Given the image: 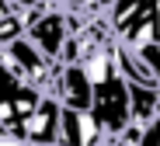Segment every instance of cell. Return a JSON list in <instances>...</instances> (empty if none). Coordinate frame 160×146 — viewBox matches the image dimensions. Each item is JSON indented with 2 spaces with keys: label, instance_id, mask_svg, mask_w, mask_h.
<instances>
[{
  "label": "cell",
  "instance_id": "obj_4",
  "mask_svg": "<svg viewBox=\"0 0 160 146\" xmlns=\"http://www.w3.org/2000/svg\"><path fill=\"white\" fill-rule=\"evenodd\" d=\"M18 136L28 146H52L59 139V101L52 94H42L38 108L18 122Z\"/></svg>",
  "mask_w": 160,
  "mask_h": 146
},
{
  "label": "cell",
  "instance_id": "obj_11",
  "mask_svg": "<svg viewBox=\"0 0 160 146\" xmlns=\"http://www.w3.org/2000/svg\"><path fill=\"white\" fill-rule=\"evenodd\" d=\"M0 146H28L18 132H0Z\"/></svg>",
  "mask_w": 160,
  "mask_h": 146
},
{
  "label": "cell",
  "instance_id": "obj_8",
  "mask_svg": "<svg viewBox=\"0 0 160 146\" xmlns=\"http://www.w3.org/2000/svg\"><path fill=\"white\" fill-rule=\"evenodd\" d=\"M139 59L150 66V73H153V80H157V87H160V42L143 45V49H139Z\"/></svg>",
  "mask_w": 160,
  "mask_h": 146
},
{
  "label": "cell",
  "instance_id": "obj_14",
  "mask_svg": "<svg viewBox=\"0 0 160 146\" xmlns=\"http://www.w3.org/2000/svg\"><path fill=\"white\" fill-rule=\"evenodd\" d=\"M101 146H129V143H122V139H118V136H115V139H104V143H101Z\"/></svg>",
  "mask_w": 160,
  "mask_h": 146
},
{
  "label": "cell",
  "instance_id": "obj_15",
  "mask_svg": "<svg viewBox=\"0 0 160 146\" xmlns=\"http://www.w3.org/2000/svg\"><path fill=\"white\" fill-rule=\"evenodd\" d=\"M52 146H59V143H52Z\"/></svg>",
  "mask_w": 160,
  "mask_h": 146
},
{
  "label": "cell",
  "instance_id": "obj_12",
  "mask_svg": "<svg viewBox=\"0 0 160 146\" xmlns=\"http://www.w3.org/2000/svg\"><path fill=\"white\" fill-rule=\"evenodd\" d=\"M112 4H115V0H91V7H94V11H101V14H104V11H108Z\"/></svg>",
  "mask_w": 160,
  "mask_h": 146
},
{
  "label": "cell",
  "instance_id": "obj_10",
  "mask_svg": "<svg viewBox=\"0 0 160 146\" xmlns=\"http://www.w3.org/2000/svg\"><path fill=\"white\" fill-rule=\"evenodd\" d=\"M112 139H115V136H112ZM118 139L129 143V146H139V139H143V125H139V122H125V129L118 132Z\"/></svg>",
  "mask_w": 160,
  "mask_h": 146
},
{
  "label": "cell",
  "instance_id": "obj_2",
  "mask_svg": "<svg viewBox=\"0 0 160 146\" xmlns=\"http://www.w3.org/2000/svg\"><path fill=\"white\" fill-rule=\"evenodd\" d=\"M0 59H4V66L21 80V83H28L35 87V91L49 94V83H52V73H56V63L45 59V56L28 42V38H14L7 45H0Z\"/></svg>",
  "mask_w": 160,
  "mask_h": 146
},
{
  "label": "cell",
  "instance_id": "obj_9",
  "mask_svg": "<svg viewBox=\"0 0 160 146\" xmlns=\"http://www.w3.org/2000/svg\"><path fill=\"white\" fill-rule=\"evenodd\" d=\"M139 146H160V115H153V118L143 125V139Z\"/></svg>",
  "mask_w": 160,
  "mask_h": 146
},
{
  "label": "cell",
  "instance_id": "obj_6",
  "mask_svg": "<svg viewBox=\"0 0 160 146\" xmlns=\"http://www.w3.org/2000/svg\"><path fill=\"white\" fill-rule=\"evenodd\" d=\"M129 87V122L146 125L157 115V101H160V87H143V83H125Z\"/></svg>",
  "mask_w": 160,
  "mask_h": 146
},
{
  "label": "cell",
  "instance_id": "obj_3",
  "mask_svg": "<svg viewBox=\"0 0 160 146\" xmlns=\"http://www.w3.org/2000/svg\"><path fill=\"white\" fill-rule=\"evenodd\" d=\"M49 94L59 101V108H73V111H87L91 108V83L80 70V63H56Z\"/></svg>",
  "mask_w": 160,
  "mask_h": 146
},
{
  "label": "cell",
  "instance_id": "obj_7",
  "mask_svg": "<svg viewBox=\"0 0 160 146\" xmlns=\"http://www.w3.org/2000/svg\"><path fill=\"white\" fill-rule=\"evenodd\" d=\"M21 35H24V21H21V14L0 18V45H7V42H14V38H21Z\"/></svg>",
  "mask_w": 160,
  "mask_h": 146
},
{
  "label": "cell",
  "instance_id": "obj_1",
  "mask_svg": "<svg viewBox=\"0 0 160 146\" xmlns=\"http://www.w3.org/2000/svg\"><path fill=\"white\" fill-rule=\"evenodd\" d=\"M87 111L101 125L104 139H112V136H118L125 129V122H129V87H125L118 70L108 80H101V83L91 87V108Z\"/></svg>",
  "mask_w": 160,
  "mask_h": 146
},
{
  "label": "cell",
  "instance_id": "obj_13",
  "mask_svg": "<svg viewBox=\"0 0 160 146\" xmlns=\"http://www.w3.org/2000/svg\"><path fill=\"white\" fill-rule=\"evenodd\" d=\"M7 14H14V7H11V0H0V18H7Z\"/></svg>",
  "mask_w": 160,
  "mask_h": 146
},
{
  "label": "cell",
  "instance_id": "obj_5",
  "mask_svg": "<svg viewBox=\"0 0 160 146\" xmlns=\"http://www.w3.org/2000/svg\"><path fill=\"white\" fill-rule=\"evenodd\" d=\"M59 146H101L104 132L94 122L91 111H73V108H59Z\"/></svg>",
  "mask_w": 160,
  "mask_h": 146
}]
</instances>
